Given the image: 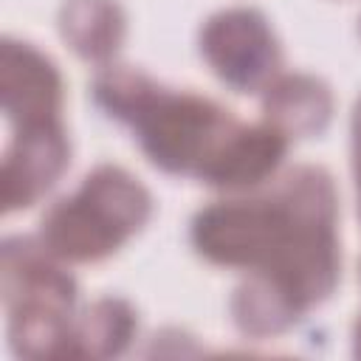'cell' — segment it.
Instances as JSON below:
<instances>
[{"label": "cell", "mask_w": 361, "mask_h": 361, "mask_svg": "<svg viewBox=\"0 0 361 361\" xmlns=\"http://www.w3.org/2000/svg\"><path fill=\"white\" fill-rule=\"evenodd\" d=\"M62 39L87 62H107L124 37V14L116 0H68L59 11Z\"/></svg>", "instance_id": "obj_9"}, {"label": "cell", "mask_w": 361, "mask_h": 361, "mask_svg": "<svg viewBox=\"0 0 361 361\" xmlns=\"http://www.w3.org/2000/svg\"><path fill=\"white\" fill-rule=\"evenodd\" d=\"M0 104L14 127L56 124L62 79L54 62L25 42L6 39L0 51Z\"/></svg>", "instance_id": "obj_6"}, {"label": "cell", "mask_w": 361, "mask_h": 361, "mask_svg": "<svg viewBox=\"0 0 361 361\" xmlns=\"http://www.w3.org/2000/svg\"><path fill=\"white\" fill-rule=\"evenodd\" d=\"M39 240H6L0 262L3 302L8 310V341L17 355L71 358L73 344V276Z\"/></svg>", "instance_id": "obj_3"}, {"label": "cell", "mask_w": 361, "mask_h": 361, "mask_svg": "<svg viewBox=\"0 0 361 361\" xmlns=\"http://www.w3.org/2000/svg\"><path fill=\"white\" fill-rule=\"evenodd\" d=\"M200 51L212 71L240 93L265 90L279 68L274 31L254 8H228L214 14L200 31Z\"/></svg>", "instance_id": "obj_5"}, {"label": "cell", "mask_w": 361, "mask_h": 361, "mask_svg": "<svg viewBox=\"0 0 361 361\" xmlns=\"http://www.w3.org/2000/svg\"><path fill=\"white\" fill-rule=\"evenodd\" d=\"M135 313L124 299H99L87 313L73 324L71 358H110L118 355L133 333Z\"/></svg>", "instance_id": "obj_11"}, {"label": "cell", "mask_w": 361, "mask_h": 361, "mask_svg": "<svg viewBox=\"0 0 361 361\" xmlns=\"http://www.w3.org/2000/svg\"><path fill=\"white\" fill-rule=\"evenodd\" d=\"M93 99L110 116L127 121L147 158L172 172L214 186L243 127L214 102L166 90L133 68H104L93 79Z\"/></svg>", "instance_id": "obj_2"}, {"label": "cell", "mask_w": 361, "mask_h": 361, "mask_svg": "<svg viewBox=\"0 0 361 361\" xmlns=\"http://www.w3.org/2000/svg\"><path fill=\"white\" fill-rule=\"evenodd\" d=\"M302 313L305 310L262 274H251L248 282H243L231 299V316L237 327L254 338H265L288 330Z\"/></svg>", "instance_id": "obj_10"}, {"label": "cell", "mask_w": 361, "mask_h": 361, "mask_svg": "<svg viewBox=\"0 0 361 361\" xmlns=\"http://www.w3.org/2000/svg\"><path fill=\"white\" fill-rule=\"evenodd\" d=\"M68 138L62 124L17 127L3 158V209L17 212L37 203L68 166Z\"/></svg>", "instance_id": "obj_7"}, {"label": "cell", "mask_w": 361, "mask_h": 361, "mask_svg": "<svg viewBox=\"0 0 361 361\" xmlns=\"http://www.w3.org/2000/svg\"><path fill=\"white\" fill-rule=\"evenodd\" d=\"M353 169H355V183H358V197H361V99L353 113Z\"/></svg>", "instance_id": "obj_12"}, {"label": "cell", "mask_w": 361, "mask_h": 361, "mask_svg": "<svg viewBox=\"0 0 361 361\" xmlns=\"http://www.w3.org/2000/svg\"><path fill=\"white\" fill-rule=\"evenodd\" d=\"M355 353L361 355V322H358V327H355Z\"/></svg>", "instance_id": "obj_13"}, {"label": "cell", "mask_w": 361, "mask_h": 361, "mask_svg": "<svg viewBox=\"0 0 361 361\" xmlns=\"http://www.w3.org/2000/svg\"><path fill=\"white\" fill-rule=\"evenodd\" d=\"M265 118L285 138L290 135H316L327 127L333 113V96L324 82L305 73L276 76L265 87Z\"/></svg>", "instance_id": "obj_8"}, {"label": "cell", "mask_w": 361, "mask_h": 361, "mask_svg": "<svg viewBox=\"0 0 361 361\" xmlns=\"http://www.w3.org/2000/svg\"><path fill=\"white\" fill-rule=\"evenodd\" d=\"M149 192L118 166L93 169L76 195L42 217V243L71 262H96L130 240L149 217Z\"/></svg>", "instance_id": "obj_4"}, {"label": "cell", "mask_w": 361, "mask_h": 361, "mask_svg": "<svg viewBox=\"0 0 361 361\" xmlns=\"http://www.w3.org/2000/svg\"><path fill=\"white\" fill-rule=\"evenodd\" d=\"M192 243L217 265L268 276L307 310L333 293L341 268L333 180L319 166H296L265 197L203 209Z\"/></svg>", "instance_id": "obj_1"}]
</instances>
